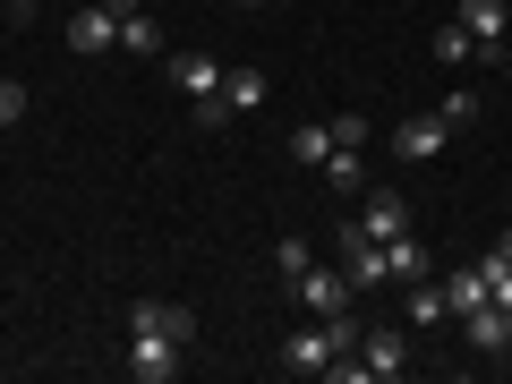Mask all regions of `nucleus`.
<instances>
[{
	"mask_svg": "<svg viewBox=\"0 0 512 384\" xmlns=\"http://www.w3.org/2000/svg\"><path fill=\"white\" fill-rule=\"evenodd\" d=\"M350 359H359V384H393V376L410 367V333L376 325V333H359V350H350Z\"/></svg>",
	"mask_w": 512,
	"mask_h": 384,
	"instance_id": "3",
	"label": "nucleus"
},
{
	"mask_svg": "<svg viewBox=\"0 0 512 384\" xmlns=\"http://www.w3.org/2000/svg\"><path fill=\"white\" fill-rule=\"evenodd\" d=\"M239 9H274V0H239Z\"/></svg>",
	"mask_w": 512,
	"mask_h": 384,
	"instance_id": "27",
	"label": "nucleus"
},
{
	"mask_svg": "<svg viewBox=\"0 0 512 384\" xmlns=\"http://www.w3.org/2000/svg\"><path fill=\"white\" fill-rule=\"evenodd\" d=\"M120 43H128L137 60H171V52H163V26H154L146 9H137V18H120Z\"/></svg>",
	"mask_w": 512,
	"mask_h": 384,
	"instance_id": "18",
	"label": "nucleus"
},
{
	"mask_svg": "<svg viewBox=\"0 0 512 384\" xmlns=\"http://www.w3.org/2000/svg\"><path fill=\"white\" fill-rule=\"evenodd\" d=\"M461 26L478 35V60H487V43L512 26V0H461Z\"/></svg>",
	"mask_w": 512,
	"mask_h": 384,
	"instance_id": "12",
	"label": "nucleus"
},
{
	"mask_svg": "<svg viewBox=\"0 0 512 384\" xmlns=\"http://www.w3.org/2000/svg\"><path fill=\"white\" fill-rule=\"evenodd\" d=\"M163 69H171V86H180L188 103H205V94H222V60H214V52H171Z\"/></svg>",
	"mask_w": 512,
	"mask_h": 384,
	"instance_id": "10",
	"label": "nucleus"
},
{
	"mask_svg": "<svg viewBox=\"0 0 512 384\" xmlns=\"http://www.w3.org/2000/svg\"><path fill=\"white\" fill-rule=\"evenodd\" d=\"M128 333H171V342H197V308H180V299H137V308H128Z\"/></svg>",
	"mask_w": 512,
	"mask_h": 384,
	"instance_id": "8",
	"label": "nucleus"
},
{
	"mask_svg": "<svg viewBox=\"0 0 512 384\" xmlns=\"http://www.w3.org/2000/svg\"><path fill=\"white\" fill-rule=\"evenodd\" d=\"M291 299H299L308 316H342V308H350V274H342V265H308V274L291 282Z\"/></svg>",
	"mask_w": 512,
	"mask_h": 384,
	"instance_id": "4",
	"label": "nucleus"
},
{
	"mask_svg": "<svg viewBox=\"0 0 512 384\" xmlns=\"http://www.w3.org/2000/svg\"><path fill=\"white\" fill-rule=\"evenodd\" d=\"M325 188H342V197L359 188V154H350V146H333V154H325Z\"/></svg>",
	"mask_w": 512,
	"mask_h": 384,
	"instance_id": "22",
	"label": "nucleus"
},
{
	"mask_svg": "<svg viewBox=\"0 0 512 384\" xmlns=\"http://www.w3.org/2000/svg\"><path fill=\"white\" fill-rule=\"evenodd\" d=\"M188 367V342H171V333H128V376L137 384H171Z\"/></svg>",
	"mask_w": 512,
	"mask_h": 384,
	"instance_id": "2",
	"label": "nucleus"
},
{
	"mask_svg": "<svg viewBox=\"0 0 512 384\" xmlns=\"http://www.w3.org/2000/svg\"><path fill=\"white\" fill-rule=\"evenodd\" d=\"M342 231H359V239H376V248H384V239H402V231H410V197H402V188H367L359 214H350Z\"/></svg>",
	"mask_w": 512,
	"mask_h": 384,
	"instance_id": "1",
	"label": "nucleus"
},
{
	"mask_svg": "<svg viewBox=\"0 0 512 384\" xmlns=\"http://www.w3.org/2000/svg\"><path fill=\"white\" fill-rule=\"evenodd\" d=\"M0 9H26V0H0Z\"/></svg>",
	"mask_w": 512,
	"mask_h": 384,
	"instance_id": "29",
	"label": "nucleus"
},
{
	"mask_svg": "<svg viewBox=\"0 0 512 384\" xmlns=\"http://www.w3.org/2000/svg\"><path fill=\"white\" fill-rule=\"evenodd\" d=\"M111 43H120V9H111V0H94V9H69V52H77V60L111 52Z\"/></svg>",
	"mask_w": 512,
	"mask_h": 384,
	"instance_id": "6",
	"label": "nucleus"
},
{
	"mask_svg": "<svg viewBox=\"0 0 512 384\" xmlns=\"http://www.w3.org/2000/svg\"><path fill=\"white\" fill-rule=\"evenodd\" d=\"M444 308H453V316L487 308V274H478V265H470V274H453V282H444Z\"/></svg>",
	"mask_w": 512,
	"mask_h": 384,
	"instance_id": "19",
	"label": "nucleus"
},
{
	"mask_svg": "<svg viewBox=\"0 0 512 384\" xmlns=\"http://www.w3.org/2000/svg\"><path fill=\"white\" fill-rule=\"evenodd\" d=\"M461 333H470V350H504L512 316H504V308H495V299H487V308H470V316H461Z\"/></svg>",
	"mask_w": 512,
	"mask_h": 384,
	"instance_id": "15",
	"label": "nucleus"
},
{
	"mask_svg": "<svg viewBox=\"0 0 512 384\" xmlns=\"http://www.w3.org/2000/svg\"><path fill=\"white\" fill-rule=\"evenodd\" d=\"M333 248H342L350 291H384V248H376V239H359V231H342V222H333Z\"/></svg>",
	"mask_w": 512,
	"mask_h": 384,
	"instance_id": "7",
	"label": "nucleus"
},
{
	"mask_svg": "<svg viewBox=\"0 0 512 384\" xmlns=\"http://www.w3.org/2000/svg\"><path fill=\"white\" fill-rule=\"evenodd\" d=\"M444 146H453V128H444L436 111H410V120H393V154H402V163H436Z\"/></svg>",
	"mask_w": 512,
	"mask_h": 384,
	"instance_id": "5",
	"label": "nucleus"
},
{
	"mask_svg": "<svg viewBox=\"0 0 512 384\" xmlns=\"http://www.w3.org/2000/svg\"><path fill=\"white\" fill-rule=\"evenodd\" d=\"M325 154H333V120H299V128H291V163L325 171Z\"/></svg>",
	"mask_w": 512,
	"mask_h": 384,
	"instance_id": "14",
	"label": "nucleus"
},
{
	"mask_svg": "<svg viewBox=\"0 0 512 384\" xmlns=\"http://www.w3.org/2000/svg\"><path fill=\"white\" fill-rule=\"evenodd\" d=\"M427 274H436V265H427V248H419V239H384V282H402V291H410V282H427Z\"/></svg>",
	"mask_w": 512,
	"mask_h": 384,
	"instance_id": "11",
	"label": "nucleus"
},
{
	"mask_svg": "<svg viewBox=\"0 0 512 384\" xmlns=\"http://www.w3.org/2000/svg\"><path fill=\"white\" fill-rule=\"evenodd\" d=\"M26 120V86H18V77H0V128H18Z\"/></svg>",
	"mask_w": 512,
	"mask_h": 384,
	"instance_id": "25",
	"label": "nucleus"
},
{
	"mask_svg": "<svg viewBox=\"0 0 512 384\" xmlns=\"http://www.w3.org/2000/svg\"><path fill=\"white\" fill-rule=\"evenodd\" d=\"M265 94H274L265 69H222V103H231V111H265Z\"/></svg>",
	"mask_w": 512,
	"mask_h": 384,
	"instance_id": "13",
	"label": "nucleus"
},
{
	"mask_svg": "<svg viewBox=\"0 0 512 384\" xmlns=\"http://www.w3.org/2000/svg\"><path fill=\"white\" fill-rule=\"evenodd\" d=\"M111 9H120V18H137V9H146V0H111Z\"/></svg>",
	"mask_w": 512,
	"mask_h": 384,
	"instance_id": "26",
	"label": "nucleus"
},
{
	"mask_svg": "<svg viewBox=\"0 0 512 384\" xmlns=\"http://www.w3.org/2000/svg\"><path fill=\"white\" fill-rule=\"evenodd\" d=\"M436 120H444V128H470V120H478V94H470V86H453V94L436 103Z\"/></svg>",
	"mask_w": 512,
	"mask_h": 384,
	"instance_id": "21",
	"label": "nucleus"
},
{
	"mask_svg": "<svg viewBox=\"0 0 512 384\" xmlns=\"http://www.w3.org/2000/svg\"><path fill=\"white\" fill-rule=\"evenodd\" d=\"M188 120H197V128H205V137H214V128H231V120H239V111H231V103H222V94H205V103H188Z\"/></svg>",
	"mask_w": 512,
	"mask_h": 384,
	"instance_id": "23",
	"label": "nucleus"
},
{
	"mask_svg": "<svg viewBox=\"0 0 512 384\" xmlns=\"http://www.w3.org/2000/svg\"><path fill=\"white\" fill-rule=\"evenodd\" d=\"M402 316H410V325H444V316H453V308H444V282H436V274H427V282H410Z\"/></svg>",
	"mask_w": 512,
	"mask_h": 384,
	"instance_id": "16",
	"label": "nucleus"
},
{
	"mask_svg": "<svg viewBox=\"0 0 512 384\" xmlns=\"http://www.w3.org/2000/svg\"><path fill=\"white\" fill-rule=\"evenodd\" d=\"M495 248H504V256H512V231H504V239H495Z\"/></svg>",
	"mask_w": 512,
	"mask_h": 384,
	"instance_id": "28",
	"label": "nucleus"
},
{
	"mask_svg": "<svg viewBox=\"0 0 512 384\" xmlns=\"http://www.w3.org/2000/svg\"><path fill=\"white\" fill-rule=\"evenodd\" d=\"M308 265H316V248H308V239L291 231V239H282V248H274V274H282V282H299V274H308Z\"/></svg>",
	"mask_w": 512,
	"mask_h": 384,
	"instance_id": "20",
	"label": "nucleus"
},
{
	"mask_svg": "<svg viewBox=\"0 0 512 384\" xmlns=\"http://www.w3.org/2000/svg\"><path fill=\"white\" fill-rule=\"evenodd\" d=\"M436 60H444V69H470V60H478V35H470L461 18H444V26H436Z\"/></svg>",
	"mask_w": 512,
	"mask_h": 384,
	"instance_id": "17",
	"label": "nucleus"
},
{
	"mask_svg": "<svg viewBox=\"0 0 512 384\" xmlns=\"http://www.w3.org/2000/svg\"><path fill=\"white\" fill-rule=\"evenodd\" d=\"M367 137H376V128H367V111H342V120H333V146H350V154H359Z\"/></svg>",
	"mask_w": 512,
	"mask_h": 384,
	"instance_id": "24",
	"label": "nucleus"
},
{
	"mask_svg": "<svg viewBox=\"0 0 512 384\" xmlns=\"http://www.w3.org/2000/svg\"><path fill=\"white\" fill-rule=\"evenodd\" d=\"M282 367H291V376H325V367H333V333H325V316H316V325H299L291 342H282Z\"/></svg>",
	"mask_w": 512,
	"mask_h": 384,
	"instance_id": "9",
	"label": "nucleus"
}]
</instances>
